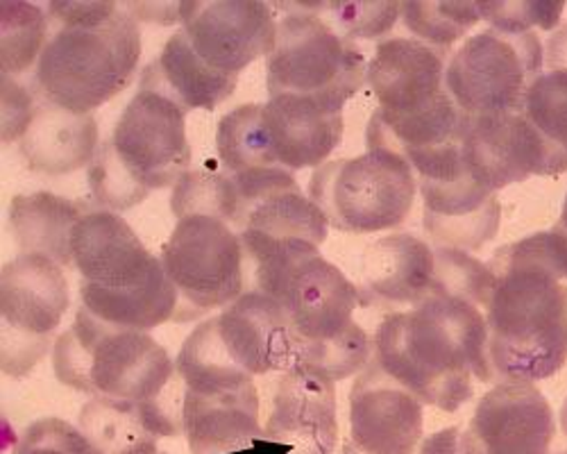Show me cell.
Segmentation results:
<instances>
[{
  "label": "cell",
  "instance_id": "obj_42",
  "mask_svg": "<svg viewBox=\"0 0 567 454\" xmlns=\"http://www.w3.org/2000/svg\"><path fill=\"white\" fill-rule=\"evenodd\" d=\"M549 69L567 71V25L549 41Z\"/></svg>",
  "mask_w": 567,
  "mask_h": 454
},
{
  "label": "cell",
  "instance_id": "obj_7",
  "mask_svg": "<svg viewBox=\"0 0 567 454\" xmlns=\"http://www.w3.org/2000/svg\"><path fill=\"white\" fill-rule=\"evenodd\" d=\"M298 354L277 300L248 291L214 318H207L175 359L184 389L223 391L255 384V378L287 373Z\"/></svg>",
  "mask_w": 567,
  "mask_h": 454
},
{
  "label": "cell",
  "instance_id": "obj_32",
  "mask_svg": "<svg viewBox=\"0 0 567 454\" xmlns=\"http://www.w3.org/2000/svg\"><path fill=\"white\" fill-rule=\"evenodd\" d=\"M525 118L547 144L558 173L567 171V71L543 73L525 99Z\"/></svg>",
  "mask_w": 567,
  "mask_h": 454
},
{
  "label": "cell",
  "instance_id": "obj_23",
  "mask_svg": "<svg viewBox=\"0 0 567 454\" xmlns=\"http://www.w3.org/2000/svg\"><path fill=\"white\" fill-rule=\"evenodd\" d=\"M275 164L287 171L320 168L343 140V112L311 99L275 96L264 103Z\"/></svg>",
  "mask_w": 567,
  "mask_h": 454
},
{
  "label": "cell",
  "instance_id": "obj_37",
  "mask_svg": "<svg viewBox=\"0 0 567 454\" xmlns=\"http://www.w3.org/2000/svg\"><path fill=\"white\" fill-rule=\"evenodd\" d=\"M563 10V3H540V0H523V3H480L482 19L488 21L493 30L508 34L532 32L534 25L543 30H554Z\"/></svg>",
  "mask_w": 567,
  "mask_h": 454
},
{
  "label": "cell",
  "instance_id": "obj_40",
  "mask_svg": "<svg viewBox=\"0 0 567 454\" xmlns=\"http://www.w3.org/2000/svg\"><path fill=\"white\" fill-rule=\"evenodd\" d=\"M415 454H465L461 427H447L427 436L417 445Z\"/></svg>",
  "mask_w": 567,
  "mask_h": 454
},
{
  "label": "cell",
  "instance_id": "obj_9",
  "mask_svg": "<svg viewBox=\"0 0 567 454\" xmlns=\"http://www.w3.org/2000/svg\"><path fill=\"white\" fill-rule=\"evenodd\" d=\"M417 194L413 168L389 151L327 162L309 179V198L339 233L374 235L402 225Z\"/></svg>",
  "mask_w": 567,
  "mask_h": 454
},
{
  "label": "cell",
  "instance_id": "obj_44",
  "mask_svg": "<svg viewBox=\"0 0 567 454\" xmlns=\"http://www.w3.org/2000/svg\"><path fill=\"white\" fill-rule=\"evenodd\" d=\"M558 454H567V450H563V452H558Z\"/></svg>",
  "mask_w": 567,
  "mask_h": 454
},
{
  "label": "cell",
  "instance_id": "obj_3",
  "mask_svg": "<svg viewBox=\"0 0 567 454\" xmlns=\"http://www.w3.org/2000/svg\"><path fill=\"white\" fill-rule=\"evenodd\" d=\"M255 287L281 307L298 363L334 382L368 367L370 337L354 321L359 291L318 246L298 241L281 248L255 266Z\"/></svg>",
  "mask_w": 567,
  "mask_h": 454
},
{
  "label": "cell",
  "instance_id": "obj_26",
  "mask_svg": "<svg viewBox=\"0 0 567 454\" xmlns=\"http://www.w3.org/2000/svg\"><path fill=\"white\" fill-rule=\"evenodd\" d=\"M99 121L41 101L19 142L25 166L43 175H66L91 166L101 148Z\"/></svg>",
  "mask_w": 567,
  "mask_h": 454
},
{
  "label": "cell",
  "instance_id": "obj_28",
  "mask_svg": "<svg viewBox=\"0 0 567 454\" xmlns=\"http://www.w3.org/2000/svg\"><path fill=\"white\" fill-rule=\"evenodd\" d=\"M84 214L80 203L51 192L14 196L10 230L23 255H43L60 266H73L71 239Z\"/></svg>",
  "mask_w": 567,
  "mask_h": 454
},
{
  "label": "cell",
  "instance_id": "obj_24",
  "mask_svg": "<svg viewBox=\"0 0 567 454\" xmlns=\"http://www.w3.org/2000/svg\"><path fill=\"white\" fill-rule=\"evenodd\" d=\"M361 278L372 302L417 307L432 293L436 250L413 235L382 237L365 248Z\"/></svg>",
  "mask_w": 567,
  "mask_h": 454
},
{
  "label": "cell",
  "instance_id": "obj_30",
  "mask_svg": "<svg viewBox=\"0 0 567 454\" xmlns=\"http://www.w3.org/2000/svg\"><path fill=\"white\" fill-rule=\"evenodd\" d=\"M216 153L227 173L277 166L264 123V103L234 107L218 121Z\"/></svg>",
  "mask_w": 567,
  "mask_h": 454
},
{
  "label": "cell",
  "instance_id": "obj_2",
  "mask_svg": "<svg viewBox=\"0 0 567 454\" xmlns=\"http://www.w3.org/2000/svg\"><path fill=\"white\" fill-rule=\"evenodd\" d=\"M488 268L495 291L486 311L488 359L499 382H538L567 361V287L538 233L497 250Z\"/></svg>",
  "mask_w": 567,
  "mask_h": 454
},
{
  "label": "cell",
  "instance_id": "obj_16",
  "mask_svg": "<svg viewBox=\"0 0 567 454\" xmlns=\"http://www.w3.org/2000/svg\"><path fill=\"white\" fill-rule=\"evenodd\" d=\"M422 427V402L372 361L350 391V434L341 454H415Z\"/></svg>",
  "mask_w": 567,
  "mask_h": 454
},
{
  "label": "cell",
  "instance_id": "obj_11",
  "mask_svg": "<svg viewBox=\"0 0 567 454\" xmlns=\"http://www.w3.org/2000/svg\"><path fill=\"white\" fill-rule=\"evenodd\" d=\"M179 305L175 323H188L244 296L246 252L239 235L216 216H184L159 255Z\"/></svg>",
  "mask_w": 567,
  "mask_h": 454
},
{
  "label": "cell",
  "instance_id": "obj_15",
  "mask_svg": "<svg viewBox=\"0 0 567 454\" xmlns=\"http://www.w3.org/2000/svg\"><path fill=\"white\" fill-rule=\"evenodd\" d=\"M264 432L277 454H334L339 443L334 380L307 363L279 373Z\"/></svg>",
  "mask_w": 567,
  "mask_h": 454
},
{
  "label": "cell",
  "instance_id": "obj_6",
  "mask_svg": "<svg viewBox=\"0 0 567 454\" xmlns=\"http://www.w3.org/2000/svg\"><path fill=\"white\" fill-rule=\"evenodd\" d=\"M188 164L186 112L159 94L136 91L89 166V189L99 207L121 214L177 185Z\"/></svg>",
  "mask_w": 567,
  "mask_h": 454
},
{
  "label": "cell",
  "instance_id": "obj_31",
  "mask_svg": "<svg viewBox=\"0 0 567 454\" xmlns=\"http://www.w3.org/2000/svg\"><path fill=\"white\" fill-rule=\"evenodd\" d=\"M49 12L32 3H0V55H3V73L21 75L37 66L45 43H49Z\"/></svg>",
  "mask_w": 567,
  "mask_h": 454
},
{
  "label": "cell",
  "instance_id": "obj_14",
  "mask_svg": "<svg viewBox=\"0 0 567 454\" xmlns=\"http://www.w3.org/2000/svg\"><path fill=\"white\" fill-rule=\"evenodd\" d=\"M179 23L194 53L212 71L241 78L252 62L270 55L279 21L272 6L255 0H184Z\"/></svg>",
  "mask_w": 567,
  "mask_h": 454
},
{
  "label": "cell",
  "instance_id": "obj_43",
  "mask_svg": "<svg viewBox=\"0 0 567 454\" xmlns=\"http://www.w3.org/2000/svg\"><path fill=\"white\" fill-rule=\"evenodd\" d=\"M560 425H563V432L567 436V400L563 402V409H560Z\"/></svg>",
  "mask_w": 567,
  "mask_h": 454
},
{
  "label": "cell",
  "instance_id": "obj_22",
  "mask_svg": "<svg viewBox=\"0 0 567 454\" xmlns=\"http://www.w3.org/2000/svg\"><path fill=\"white\" fill-rule=\"evenodd\" d=\"M257 384L223 391L184 389L182 425L192 454H277L259 423Z\"/></svg>",
  "mask_w": 567,
  "mask_h": 454
},
{
  "label": "cell",
  "instance_id": "obj_18",
  "mask_svg": "<svg viewBox=\"0 0 567 454\" xmlns=\"http://www.w3.org/2000/svg\"><path fill=\"white\" fill-rule=\"evenodd\" d=\"M445 51L417 39H386L368 62L365 84L377 99L374 114L402 121L436 110L450 99Z\"/></svg>",
  "mask_w": 567,
  "mask_h": 454
},
{
  "label": "cell",
  "instance_id": "obj_8",
  "mask_svg": "<svg viewBox=\"0 0 567 454\" xmlns=\"http://www.w3.org/2000/svg\"><path fill=\"white\" fill-rule=\"evenodd\" d=\"M277 23V37L266 58L268 99H311L343 112L368 80V62L361 49L343 39L318 14L296 6Z\"/></svg>",
  "mask_w": 567,
  "mask_h": 454
},
{
  "label": "cell",
  "instance_id": "obj_10",
  "mask_svg": "<svg viewBox=\"0 0 567 454\" xmlns=\"http://www.w3.org/2000/svg\"><path fill=\"white\" fill-rule=\"evenodd\" d=\"M545 51L534 32L484 30L452 53L445 89L465 116L523 114L532 84L543 75Z\"/></svg>",
  "mask_w": 567,
  "mask_h": 454
},
{
  "label": "cell",
  "instance_id": "obj_17",
  "mask_svg": "<svg viewBox=\"0 0 567 454\" xmlns=\"http://www.w3.org/2000/svg\"><path fill=\"white\" fill-rule=\"evenodd\" d=\"M556 423L549 400L532 382H499L477 404L465 454H549Z\"/></svg>",
  "mask_w": 567,
  "mask_h": 454
},
{
  "label": "cell",
  "instance_id": "obj_1",
  "mask_svg": "<svg viewBox=\"0 0 567 454\" xmlns=\"http://www.w3.org/2000/svg\"><path fill=\"white\" fill-rule=\"evenodd\" d=\"M374 354L391 380L450 414L475 395L472 380L495 382L486 316L456 296H430L389 313L377 328Z\"/></svg>",
  "mask_w": 567,
  "mask_h": 454
},
{
  "label": "cell",
  "instance_id": "obj_29",
  "mask_svg": "<svg viewBox=\"0 0 567 454\" xmlns=\"http://www.w3.org/2000/svg\"><path fill=\"white\" fill-rule=\"evenodd\" d=\"M80 298L82 307H86L101 321L141 332H151L153 328L173 321L179 305V296L168 280L166 270L151 285L121 293L80 285Z\"/></svg>",
  "mask_w": 567,
  "mask_h": 454
},
{
  "label": "cell",
  "instance_id": "obj_4",
  "mask_svg": "<svg viewBox=\"0 0 567 454\" xmlns=\"http://www.w3.org/2000/svg\"><path fill=\"white\" fill-rule=\"evenodd\" d=\"M55 25L34 66L41 101L73 114H93L132 84L141 60L136 19L121 3L45 6Z\"/></svg>",
  "mask_w": 567,
  "mask_h": 454
},
{
  "label": "cell",
  "instance_id": "obj_20",
  "mask_svg": "<svg viewBox=\"0 0 567 454\" xmlns=\"http://www.w3.org/2000/svg\"><path fill=\"white\" fill-rule=\"evenodd\" d=\"M463 157L472 177L495 194L532 175H560L543 136L525 114L465 116Z\"/></svg>",
  "mask_w": 567,
  "mask_h": 454
},
{
  "label": "cell",
  "instance_id": "obj_25",
  "mask_svg": "<svg viewBox=\"0 0 567 454\" xmlns=\"http://www.w3.org/2000/svg\"><path fill=\"white\" fill-rule=\"evenodd\" d=\"M80 430L103 454H157L159 438L184 434L182 406L91 398L80 412Z\"/></svg>",
  "mask_w": 567,
  "mask_h": 454
},
{
  "label": "cell",
  "instance_id": "obj_34",
  "mask_svg": "<svg viewBox=\"0 0 567 454\" xmlns=\"http://www.w3.org/2000/svg\"><path fill=\"white\" fill-rule=\"evenodd\" d=\"M495 291V272L465 250L436 248V278L430 296H456L488 309ZM427 296V298H430Z\"/></svg>",
  "mask_w": 567,
  "mask_h": 454
},
{
  "label": "cell",
  "instance_id": "obj_19",
  "mask_svg": "<svg viewBox=\"0 0 567 454\" xmlns=\"http://www.w3.org/2000/svg\"><path fill=\"white\" fill-rule=\"evenodd\" d=\"M71 255L80 285L112 293L146 287L164 272L162 259L151 255L127 220L110 209L82 216L73 230Z\"/></svg>",
  "mask_w": 567,
  "mask_h": 454
},
{
  "label": "cell",
  "instance_id": "obj_33",
  "mask_svg": "<svg viewBox=\"0 0 567 454\" xmlns=\"http://www.w3.org/2000/svg\"><path fill=\"white\" fill-rule=\"evenodd\" d=\"M402 21L417 41L447 51L482 21L480 3H402Z\"/></svg>",
  "mask_w": 567,
  "mask_h": 454
},
{
  "label": "cell",
  "instance_id": "obj_41",
  "mask_svg": "<svg viewBox=\"0 0 567 454\" xmlns=\"http://www.w3.org/2000/svg\"><path fill=\"white\" fill-rule=\"evenodd\" d=\"M125 8L136 21H157L162 25L179 21V3H132Z\"/></svg>",
  "mask_w": 567,
  "mask_h": 454
},
{
  "label": "cell",
  "instance_id": "obj_35",
  "mask_svg": "<svg viewBox=\"0 0 567 454\" xmlns=\"http://www.w3.org/2000/svg\"><path fill=\"white\" fill-rule=\"evenodd\" d=\"M302 10L318 14L343 39H377L398 23L402 3H298Z\"/></svg>",
  "mask_w": 567,
  "mask_h": 454
},
{
  "label": "cell",
  "instance_id": "obj_13",
  "mask_svg": "<svg viewBox=\"0 0 567 454\" xmlns=\"http://www.w3.org/2000/svg\"><path fill=\"white\" fill-rule=\"evenodd\" d=\"M231 177L229 227L239 235L244 252L255 266L298 241L318 248L324 244L329 223L318 205L302 194L291 171L270 166L231 173Z\"/></svg>",
  "mask_w": 567,
  "mask_h": 454
},
{
  "label": "cell",
  "instance_id": "obj_27",
  "mask_svg": "<svg viewBox=\"0 0 567 454\" xmlns=\"http://www.w3.org/2000/svg\"><path fill=\"white\" fill-rule=\"evenodd\" d=\"M239 86V78L212 71L192 49L186 34L177 30L164 43L157 60H153L138 80V91L159 94L184 112H214Z\"/></svg>",
  "mask_w": 567,
  "mask_h": 454
},
{
  "label": "cell",
  "instance_id": "obj_12",
  "mask_svg": "<svg viewBox=\"0 0 567 454\" xmlns=\"http://www.w3.org/2000/svg\"><path fill=\"white\" fill-rule=\"evenodd\" d=\"M71 305L69 282L58 261L19 255L0 270V326L3 373L25 378L55 345V334Z\"/></svg>",
  "mask_w": 567,
  "mask_h": 454
},
{
  "label": "cell",
  "instance_id": "obj_36",
  "mask_svg": "<svg viewBox=\"0 0 567 454\" xmlns=\"http://www.w3.org/2000/svg\"><path fill=\"white\" fill-rule=\"evenodd\" d=\"M14 454H103L82 430L62 419H41L28 425Z\"/></svg>",
  "mask_w": 567,
  "mask_h": 454
},
{
  "label": "cell",
  "instance_id": "obj_5",
  "mask_svg": "<svg viewBox=\"0 0 567 454\" xmlns=\"http://www.w3.org/2000/svg\"><path fill=\"white\" fill-rule=\"evenodd\" d=\"M55 378L80 393L141 406H182L184 382L168 352L141 330L110 326L80 307L53 345Z\"/></svg>",
  "mask_w": 567,
  "mask_h": 454
},
{
  "label": "cell",
  "instance_id": "obj_21",
  "mask_svg": "<svg viewBox=\"0 0 567 454\" xmlns=\"http://www.w3.org/2000/svg\"><path fill=\"white\" fill-rule=\"evenodd\" d=\"M422 194L424 233L439 248L482 250L499 230L497 194L472 177L465 157L450 175L417 179Z\"/></svg>",
  "mask_w": 567,
  "mask_h": 454
},
{
  "label": "cell",
  "instance_id": "obj_39",
  "mask_svg": "<svg viewBox=\"0 0 567 454\" xmlns=\"http://www.w3.org/2000/svg\"><path fill=\"white\" fill-rule=\"evenodd\" d=\"M545 235H547L549 261H551L554 270L558 272V278L567 280V196H565L558 223Z\"/></svg>",
  "mask_w": 567,
  "mask_h": 454
},
{
  "label": "cell",
  "instance_id": "obj_38",
  "mask_svg": "<svg viewBox=\"0 0 567 454\" xmlns=\"http://www.w3.org/2000/svg\"><path fill=\"white\" fill-rule=\"evenodd\" d=\"M37 105L34 96L17 82V78L3 73V146L21 142L34 118Z\"/></svg>",
  "mask_w": 567,
  "mask_h": 454
},
{
  "label": "cell",
  "instance_id": "obj_45",
  "mask_svg": "<svg viewBox=\"0 0 567 454\" xmlns=\"http://www.w3.org/2000/svg\"><path fill=\"white\" fill-rule=\"evenodd\" d=\"M157 454H168V452H157Z\"/></svg>",
  "mask_w": 567,
  "mask_h": 454
}]
</instances>
